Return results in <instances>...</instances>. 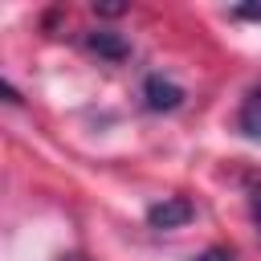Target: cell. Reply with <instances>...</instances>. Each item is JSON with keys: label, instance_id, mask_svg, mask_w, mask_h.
Segmentation results:
<instances>
[{"label": "cell", "instance_id": "2", "mask_svg": "<svg viewBox=\"0 0 261 261\" xmlns=\"http://www.w3.org/2000/svg\"><path fill=\"white\" fill-rule=\"evenodd\" d=\"M184 98H188V94H184L179 82H171V77H163V73H147V82H143V102H147V110L167 114V110H179Z\"/></svg>", "mask_w": 261, "mask_h": 261}, {"label": "cell", "instance_id": "1", "mask_svg": "<svg viewBox=\"0 0 261 261\" xmlns=\"http://www.w3.org/2000/svg\"><path fill=\"white\" fill-rule=\"evenodd\" d=\"M192 216H196V204H192L188 196H163V200H155V204L147 208V224L159 228V232H167V228H184Z\"/></svg>", "mask_w": 261, "mask_h": 261}, {"label": "cell", "instance_id": "3", "mask_svg": "<svg viewBox=\"0 0 261 261\" xmlns=\"http://www.w3.org/2000/svg\"><path fill=\"white\" fill-rule=\"evenodd\" d=\"M86 49L98 53L102 61H126V57H130V41H126L122 33H110V29L86 33Z\"/></svg>", "mask_w": 261, "mask_h": 261}, {"label": "cell", "instance_id": "5", "mask_svg": "<svg viewBox=\"0 0 261 261\" xmlns=\"http://www.w3.org/2000/svg\"><path fill=\"white\" fill-rule=\"evenodd\" d=\"M192 261H237L228 249H220V245H212V249H204L200 257H192Z\"/></svg>", "mask_w": 261, "mask_h": 261}, {"label": "cell", "instance_id": "9", "mask_svg": "<svg viewBox=\"0 0 261 261\" xmlns=\"http://www.w3.org/2000/svg\"><path fill=\"white\" fill-rule=\"evenodd\" d=\"M249 208H253V220H257V232H261V192H253V200H249Z\"/></svg>", "mask_w": 261, "mask_h": 261}, {"label": "cell", "instance_id": "4", "mask_svg": "<svg viewBox=\"0 0 261 261\" xmlns=\"http://www.w3.org/2000/svg\"><path fill=\"white\" fill-rule=\"evenodd\" d=\"M237 130H241L245 139L261 143V86H253V90L245 94V102H241V110H237Z\"/></svg>", "mask_w": 261, "mask_h": 261}, {"label": "cell", "instance_id": "6", "mask_svg": "<svg viewBox=\"0 0 261 261\" xmlns=\"http://www.w3.org/2000/svg\"><path fill=\"white\" fill-rule=\"evenodd\" d=\"M232 16H237V20H261V4H237Z\"/></svg>", "mask_w": 261, "mask_h": 261}, {"label": "cell", "instance_id": "7", "mask_svg": "<svg viewBox=\"0 0 261 261\" xmlns=\"http://www.w3.org/2000/svg\"><path fill=\"white\" fill-rule=\"evenodd\" d=\"M94 12H98V16H122L126 4H94Z\"/></svg>", "mask_w": 261, "mask_h": 261}, {"label": "cell", "instance_id": "8", "mask_svg": "<svg viewBox=\"0 0 261 261\" xmlns=\"http://www.w3.org/2000/svg\"><path fill=\"white\" fill-rule=\"evenodd\" d=\"M0 94H4V102L20 106V94H16V86H12V82H0Z\"/></svg>", "mask_w": 261, "mask_h": 261}, {"label": "cell", "instance_id": "10", "mask_svg": "<svg viewBox=\"0 0 261 261\" xmlns=\"http://www.w3.org/2000/svg\"><path fill=\"white\" fill-rule=\"evenodd\" d=\"M57 261H82V257H73V253H65V257H57Z\"/></svg>", "mask_w": 261, "mask_h": 261}]
</instances>
